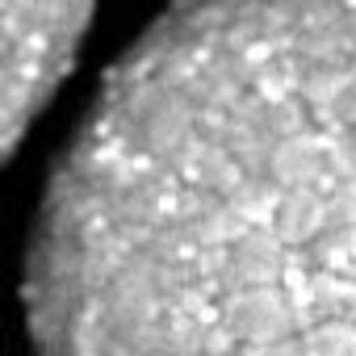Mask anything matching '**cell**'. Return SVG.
<instances>
[{
    "label": "cell",
    "instance_id": "1",
    "mask_svg": "<svg viewBox=\"0 0 356 356\" xmlns=\"http://www.w3.org/2000/svg\"><path fill=\"white\" fill-rule=\"evenodd\" d=\"M38 356H356V0H181L109 72L26 264Z\"/></svg>",
    "mask_w": 356,
    "mask_h": 356
},
{
    "label": "cell",
    "instance_id": "2",
    "mask_svg": "<svg viewBox=\"0 0 356 356\" xmlns=\"http://www.w3.org/2000/svg\"><path fill=\"white\" fill-rule=\"evenodd\" d=\"M92 0H5V143L47 109L59 80L72 72Z\"/></svg>",
    "mask_w": 356,
    "mask_h": 356
}]
</instances>
